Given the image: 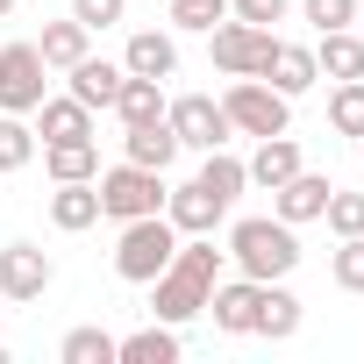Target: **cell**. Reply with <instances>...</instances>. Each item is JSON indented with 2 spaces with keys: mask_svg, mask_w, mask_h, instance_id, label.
<instances>
[{
  "mask_svg": "<svg viewBox=\"0 0 364 364\" xmlns=\"http://www.w3.org/2000/svg\"><path fill=\"white\" fill-rule=\"evenodd\" d=\"M286 8H293V0H229V15H236V22H257V29L286 22Z\"/></svg>",
  "mask_w": 364,
  "mask_h": 364,
  "instance_id": "836d02e7",
  "label": "cell"
},
{
  "mask_svg": "<svg viewBox=\"0 0 364 364\" xmlns=\"http://www.w3.org/2000/svg\"><path fill=\"white\" fill-rule=\"evenodd\" d=\"M215 279H222V250H215L208 236H178L171 264L150 279V314L171 321V328H178V321H193V314H208Z\"/></svg>",
  "mask_w": 364,
  "mask_h": 364,
  "instance_id": "6da1fadb",
  "label": "cell"
},
{
  "mask_svg": "<svg viewBox=\"0 0 364 364\" xmlns=\"http://www.w3.org/2000/svg\"><path fill=\"white\" fill-rule=\"evenodd\" d=\"M36 157V129L22 114H0V171H22Z\"/></svg>",
  "mask_w": 364,
  "mask_h": 364,
  "instance_id": "f1b7e54d",
  "label": "cell"
},
{
  "mask_svg": "<svg viewBox=\"0 0 364 364\" xmlns=\"http://www.w3.org/2000/svg\"><path fill=\"white\" fill-rule=\"evenodd\" d=\"M328 279L343 293H364V236H343V250H328Z\"/></svg>",
  "mask_w": 364,
  "mask_h": 364,
  "instance_id": "f546056e",
  "label": "cell"
},
{
  "mask_svg": "<svg viewBox=\"0 0 364 364\" xmlns=\"http://www.w3.org/2000/svg\"><path fill=\"white\" fill-rule=\"evenodd\" d=\"M272 43H279V29H257V22H236V15H222L208 29V58H215L222 79H257L264 58H272Z\"/></svg>",
  "mask_w": 364,
  "mask_h": 364,
  "instance_id": "8992f818",
  "label": "cell"
},
{
  "mask_svg": "<svg viewBox=\"0 0 364 364\" xmlns=\"http://www.w3.org/2000/svg\"><path fill=\"white\" fill-rule=\"evenodd\" d=\"M178 328L171 321H150V328H136V336H122V350H114V364H178Z\"/></svg>",
  "mask_w": 364,
  "mask_h": 364,
  "instance_id": "d6986e66",
  "label": "cell"
},
{
  "mask_svg": "<svg viewBox=\"0 0 364 364\" xmlns=\"http://www.w3.org/2000/svg\"><path fill=\"white\" fill-rule=\"evenodd\" d=\"M36 50H43V65H50V72H72V65H79V58L93 50V29H86L79 15H65V22H43Z\"/></svg>",
  "mask_w": 364,
  "mask_h": 364,
  "instance_id": "e0dca14e",
  "label": "cell"
},
{
  "mask_svg": "<svg viewBox=\"0 0 364 364\" xmlns=\"http://www.w3.org/2000/svg\"><path fill=\"white\" fill-rule=\"evenodd\" d=\"M328 193H336V178H321V171H307V164H300L286 186H272V215H279V222H293V229H300V222H321Z\"/></svg>",
  "mask_w": 364,
  "mask_h": 364,
  "instance_id": "7c38bea8",
  "label": "cell"
},
{
  "mask_svg": "<svg viewBox=\"0 0 364 364\" xmlns=\"http://www.w3.org/2000/svg\"><path fill=\"white\" fill-rule=\"evenodd\" d=\"M257 300H264V279H215V293H208V314H215V328L222 336H257Z\"/></svg>",
  "mask_w": 364,
  "mask_h": 364,
  "instance_id": "30bf717a",
  "label": "cell"
},
{
  "mask_svg": "<svg viewBox=\"0 0 364 364\" xmlns=\"http://www.w3.org/2000/svg\"><path fill=\"white\" fill-rule=\"evenodd\" d=\"M114 114H122V129H136V122H164V79H122V93H114Z\"/></svg>",
  "mask_w": 364,
  "mask_h": 364,
  "instance_id": "d4e9b609",
  "label": "cell"
},
{
  "mask_svg": "<svg viewBox=\"0 0 364 364\" xmlns=\"http://www.w3.org/2000/svg\"><path fill=\"white\" fill-rule=\"evenodd\" d=\"M122 157H129V164H150V171H171V157H178L171 122H136V129L122 136Z\"/></svg>",
  "mask_w": 364,
  "mask_h": 364,
  "instance_id": "44dd1931",
  "label": "cell"
},
{
  "mask_svg": "<svg viewBox=\"0 0 364 364\" xmlns=\"http://www.w3.org/2000/svg\"><path fill=\"white\" fill-rule=\"evenodd\" d=\"M243 171H250V186L272 193V186H286V178L300 171V143H293V136H257V157H250Z\"/></svg>",
  "mask_w": 364,
  "mask_h": 364,
  "instance_id": "ac0fdd59",
  "label": "cell"
},
{
  "mask_svg": "<svg viewBox=\"0 0 364 364\" xmlns=\"http://www.w3.org/2000/svg\"><path fill=\"white\" fill-rule=\"evenodd\" d=\"M257 79H264V86H279L286 100H300V93H307V86L321 79V65H314V50H307V43H286V36H279Z\"/></svg>",
  "mask_w": 364,
  "mask_h": 364,
  "instance_id": "4fadbf2b",
  "label": "cell"
},
{
  "mask_svg": "<svg viewBox=\"0 0 364 364\" xmlns=\"http://www.w3.org/2000/svg\"><path fill=\"white\" fill-rule=\"evenodd\" d=\"M122 72H136V79H171V72H178V43H171L164 29H136L129 50H122Z\"/></svg>",
  "mask_w": 364,
  "mask_h": 364,
  "instance_id": "9a60e30c",
  "label": "cell"
},
{
  "mask_svg": "<svg viewBox=\"0 0 364 364\" xmlns=\"http://www.w3.org/2000/svg\"><path fill=\"white\" fill-rule=\"evenodd\" d=\"M300 15L314 22V36L321 29H350L357 22V0H300Z\"/></svg>",
  "mask_w": 364,
  "mask_h": 364,
  "instance_id": "d6a6232c",
  "label": "cell"
},
{
  "mask_svg": "<svg viewBox=\"0 0 364 364\" xmlns=\"http://www.w3.org/2000/svg\"><path fill=\"white\" fill-rule=\"evenodd\" d=\"M193 178H200L222 208H236V193L250 186V171H243V157H229V143H222V150H200V171H193Z\"/></svg>",
  "mask_w": 364,
  "mask_h": 364,
  "instance_id": "cb8c5ba5",
  "label": "cell"
},
{
  "mask_svg": "<svg viewBox=\"0 0 364 364\" xmlns=\"http://www.w3.org/2000/svg\"><path fill=\"white\" fill-rule=\"evenodd\" d=\"M36 136H43V143L93 136V107H86V100H72V93H65V100H50V93H43V107H36Z\"/></svg>",
  "mask_w": 364,
  "mask_h": 364,
  "instance_id": "ffe728a7",
  "label": "cell"
},
{
  "mask_svg": "<svg viewBox=\"0 0 364 364\" xmlns=\"http://www.w3.org/2000/svg\"><path fill=\"white\" fill-rule=\"evenodd\" d=\"M314 65H321V79H364V36L357 29H321Z\"/></svg>",
  "mask_w": 364,
  "mask_h": 364,
  "instance_id": "603a6c76",
  "label": "cell"
},
{
  "mask_svg": "<svg viewBox=\"0 0 364 364\" xmlns=\"http://www.w3.org/2000/svg\"><path fill=\"white\" fill-rule=\"evenodd\" d=\"M222 15H229V0H171V29H200L208 36Z\"/></svg>",
  "mask_w": 364,
  "mask_h": 364,
  "instance_id": "1f68e13d",
  "label": "cell"
},
{
  "mask_svg": "<svg viewBox=\"0 0 364 364\" xmlns=\"http://www.w3.org/2000/svg\"><path fill=\"white\" fill-rule=\"evenodd\" d=\"M357 150H364V136H357Z\"/></svg>",
  "mask_w": 364,
  "mask_h": 364,
  "instance_id": "74e56055",
  "label": "cell"
},
{
  "mask_svg": "<svg viewBox=\"0 0 364 364\" xmlns=\"http://www.w3.org/2000/svg\"><path fill=\"white\" fill-rule=\"evenodd\" d=\"M43 86H50V65H43L36 43H8L0 50V114H36Z\"/></svg>",
  "mask_w": 364,
  "mask_h": 364,
  "instance_id": "52a82bcc",
  "label": "cell"
},
{
  "mask_svg": "<svg viewBox=\"0 0 364 364\" xmlns=\"http://www.w3.org/2000/svg\"><path fill=\"white\" fill-rule=\"evenodd\" d=\"M321 222L336 229V236H364V193H328V208H321Z\"/></svg>",
  "mask_w": 364,
  "mask_h": 364,
  "instance_id": "4dcf8cb0",
  "label": "cell"
},
{
  "mask_svg": "<svg viewBox=\"0 0 364 364\" xmlns=\"http://www.w3.org/2000/svg\"><path fill=\"white\" fill-rule=\"evenodd\" d=\"M72 15H79L86 29H114V22L129 15V0H72Z\"/></svg>",
  "mask_w": 364,
  "mask_h": 364,
  "instance_id": "e575fe53",
  "label": "cell"
},
{
  "mask_svg": "<svg viewBox=\"0 0 364 364\" xmlns=\"http://www.w3.org/2000/svg\"><path fill=\"white\" fill-rule=\"evenodd\" d=\"M222 114H229L236 136H286V129H293V100H286L279 86H264V79H229Z\"/></svg>",
  "mask_w": 364,
  "mask_h": 364,
  "instance_id": "5b68a950",
  "label": "cell"
},
{
  "mask_svg": "<svg viewBox=\"0 0 364 364\" xmlns=\"http://www.w3.org/2000/svg\"><path fill=\"white\" fill-rule=\"evenodd\" d=\"M93 186H100V215H107V222H136V215H157V208H164V171L129 164V157L107 164Z\"/></svg>",
  "mask_w": 364,
  "mask_h": 364,
  "instance_id": "277c9868",
  "label": "cell"
},
{
  "mask_svg": "<svg viewBox=\"0 0 364 364\" xmlns=\"http://www.w3.org/2000/svg\"><path fill=\"white\" fill-rule=\"evenodd\" d=\"M257 336H264V343H293V336H300V300L286 293V279H264V300H257Z\"/></svg>",
  "mask_w": 364,
  "mask_h": 364,
  "instance_id": "7402d4cb",
  "label": "cell"
},
{
  "mask_svg": "<svg viewBox=\"0 0 364 364\" xmlns=\"http://www.w3.org/2000/svg\"><path fill=\"white\" fill-rule=\"evenodd\" d=\"M43 171H50V178H100V150H93V136L43 143Z\"/></svg>",
  "mask_w": 364,
  "mask_h": 364,
  "instance_id": "484cf974",
  "label": "cell"
},
{
  "mask_svg": "<svg viewBox=\"0 0 364 364\" xmlns=\"http://www.w3.org/2000/svg\"><path fill=\"white\" fill-rule=\"evenodd\" d=\"M243 279H286L293 264H300V236H293V222H279V215H243L236 229H229V250H222Z\"/></svg>",
  "mask_w": 364,
  "mask_h": 364,
  "instance_id": "7a4b0ae2",
  "label": "cell"
},
{
  "mask_svg": "<svg viewBox=\"0 0 364 364\" xmlns=\"http://www.w3.org/2000/svg\"><path fill=\"white\" fill-rule=\"evenodd\" d=\"M0 364H8V343H0Z\"/></svg>",
  "mask_w": 364,
  "mask_h": 364,
  "instance_id": "8d00e7d4",
  "label": "cell"
},
{
  "mask_svg": "<svg viewBox=\"0 0 364 364\" xmlns=\"http://www.w3.org/2000/svg\"><path fill=\"white\" fill-rule=\"evenodd\" d=\"M171 250H178V229L164 222V208H157V215H136V222H122V243H114V272H122L129 286H150V279L171 264Z\"/></svg>",
  "mask_w": 364,
  "mask_h": 364,
  "instance_id": "3957f363",
  "label": "cell"
},
{
  "mask_svg": "<svg viewBox=\"0 0 364 364\" xmlns=\"http://www.w3.org/2000/svg\"><path fill=\"white\" fill-rule=\"evenodd\" d=\"M50 257L36 250V243H8L0 250V300H15V307H29V300H43L50 293Z\"/></svg>",
  "mask_w": 364,
  "mask_h": 364,
  "instance_id": "9c48e42d",
  "label": "cell"
},
{
  "mask_svg": "<svg viewBox=\"0 0 364 364\" xmlns=\"http://www.w3.org/2000/svg\"><path fill=\"white\" fill-rule=\"evenodd\" d=\"M328 129H336V136H364V79H336V93H328Z\"/></svg>",
  "mask_w": 364,
  "mask_h": 364,
  "instance_id": "83f0119b",
  "label": "cell"
},
{
  "mask_svg": "<svg viewBox=\"0 0 364 364\" xmlns=\"http://www.w3.org/2000/svg\"><path fill=\"white\" fill-rule=\"evenodd\" d=\"M65 79H72V100H86V107H93V114H100V107H114V93H122V79H129V72H122V65H107V58H93V50H86V58H79V65H72V72H65Z\"/></svg>",
  "mask_w": 364,
  "mask_h": 364,
  "instance_id": "2e32d148",
  "label": "cell"
},
{
  "mask_svg": "<svg viewBox=\"0 0 364 364\" xmlns=\"http://www.w3.org/2000/svg\"><path fill=\"white\" fill-rule=\"evenodd\" d=\"M114 350H122V336H107V328H93V321H86V328H72V336L58 343V357H65V364H114Z\"/></svg>",
  "mask_w": 364,
  "mask_h": 364,
  "instance_id": "4316f807",
  "label": "cell"
},
{
  "mask_svg": "<svg viewBox=\"0 0 364 364\" xmlns=\"http://www.w3.org/2000/svg\"><path fill=\"white\" fill-rule=\"evenodd\" d=\"M222 215H229V208L200 186V178H186V186H164V222H171L178 236H215Z\"/></svg>",
  "mask_w": 364,
  "mask_h": 364,
  "instance_id": "8fae6325",
  "label": "cell"
},
{
  "mask_svg": "<svg viewBox=\"0 0 364 364\" xmlns=\"http://www.w3.org/2000/svg\"><path fill=\"white\" fill-rule=\"evenodd\" d=\"M164 122H171L178 150H222V143L236 136L215 93H178V100H164Z\"/></svg>",
  "mask_w": 364,
  "mask_h": 364,
  "instance_id": "ba28073f",
  "label": "cell"
},
{
  "mask_svg": "<svg viewBox=\"0 0 364 364\" xmlns=\"http://www.w3.org/2000/svg\"><path fill=\"white\" fill-rule=\"evenodd\" d=\"M93 222H100V186H93V178H58V193H50V229L79 236V229H93Z\"/></svg>",
  "mask_w": 364,
  "mask_h": 364,
  "instance_id": "5bb4252c",
  "label": "cell"
},
{
  "mask_svg": "<svg viewBox=\"0 0 364 364\" xmlns=\"http://www.w3.org/2000/svg\"><path fill=\"white\" fill-rule=\"evenodd\" d=\"M8 15H15V0H0V22H8Z\"/></svg>",
  "mask_w": 364,
  "mask_h": 364,
  "instance_id": "d590c367",
  "label": "cell"
}]
</instances>
